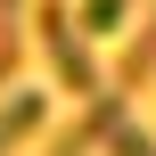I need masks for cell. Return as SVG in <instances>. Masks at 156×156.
<instances>
[{
    "label": "cell",
    "instance_id": "obj_6",
    "mask_svg": "<svg viewBox=\"0 0 156 156\" xmlns=\"http://www.w3.org/2000/svg\"><path fill=\"white\" fill-rule=\"evenodd\" d=\"M123 16H132V0H82V8H74V25H82L90 41H123Z\"/></svg>",
    "mask_w": 156,
    "mask_h": 156
},
{
    "label": "cell",
    "instance_id": "obj_7",
    "mask_svg": "<svg viewBox=\"0 0 156 156\" xmlns=\"http://www.w3.org/2000/svg\"><path fill=\"white\" fill-rule=\"evenodd\" d=\"M99 156H156V132L148 123H132V107L107 123V140H99Z\"/></svg>",
    "mask_w": 156,
    "mask_h": 156
},
{
    "label": "cell",
    "instance_id": "obj_1",
    "mask_svg": "<svg viewBox=\"0 0 156 156\" xmlns=\"http://www.w3.org/2000/svg\"><path fill=\"white\" fill-rule=\"evenodd\" d=\"M33 41L49 49V74H58V90H74V99H99V90H115V82H99V41L74 25V8H66V0H41V8H33Z\"/></svg>",
    "mask_w": 156,
    "mask_h": 156
},
{
    "label": "cell",
    "instance_id": "obj_5",
    "mask_svg": "<svg viewBox=\"0 0 156 156\" xmlns=\"http://www.w3.org/2000/svg\"><path fill=\"white\" fill-rule=\"evenodd\" d=\"M25 33H33V8H25V0H0V82H16Z\"/></svg>",
    "mask_w": 156,
    "mask_h": 156
},
{
    "label": "cell",
    "instance_id": "obj_3",
    "mask_svg": "<svg viewBox=\"0 0 156 156\" xmlns=\"http://www.w3.org/2000/svg\"><path fill=\"white\" fill-rule=\"evenodd\" d=\"M132 107V90H99L90 107H82V123H66V132H49L41 140V156H99V140H107V123Z\"/></svg>",
    "mask_w": 156,
    "mask_h": 156
},
{
    "label": "cell",
    "instance_id": "obj_4",
    "mask_svg": "<svg viewBox=\"0 0 156 156\" xmlns=\"http://www.w3.org/2000/svg\"><path fill=\"white\" fill-rule=\"evenodd\" d=\"M156 82V0L140 8V25L123 33V66H115V90H148Z\"/></svg>",
    "mask_w": 156,
    "mask_h": 156
},
{
    "label": "cell",
    "instance_id": "obj_2",
    "mask_svg": "<svg viewBox=\"0 0 156 156\" xmlns=\"http://www.w3.org/2000/svg\"><path fill=\"white\" fill-rule=\"evenodd\" d=\"M33 132H49V90L41 82H8L0 90V156L33 148Z\"/></svg>",
    "mask_w": 156,
    "mask_h": 156
}]
</instances>
